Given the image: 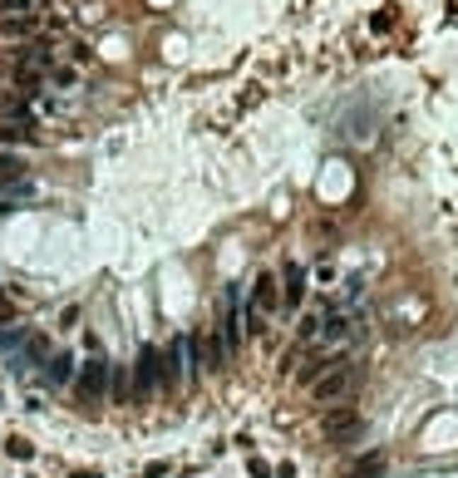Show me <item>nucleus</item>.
I'll return each instance as SVG.
<instances>
[{"mask_svg":"<svg viewBox=\"0 0 458 478\" xmlns=\"http://www.w3.org/2000/svg\"><path fill=\"white\" fill-rule=\"evenodd\" d=\"M109 375H114V365L104 360V355H89L84 365H79V375H74V404L79 409H99L104 404V394H109Z\"/></svg>","mask_w":458,"mask_h":478,"instance_id":"nucleus-1","label":"nucleus"},{"mask_svg":"<svg viewBox=\"0 0 458 478\" xmlns=\"http://www.w3.org/2000/svg\"><path fill=\"white\" fill-rule=\"evenodd\" d=\"M355 389V365H345L340 355L331 360V370H321L316 380H311V399L316 404H336V399H345Z\"/></svg>","mask_w":458,"mask_h":478,"instance_id":"nucleus-2","label":"nucleus"},{"mask_svg":"<svg viewBox=\"0 0 458 478\" xmlns=\"http://www.w3.org/2000/svg\"><path fill=\"white\" fill-rule=\"evenodd\" d=\"M281 306V291L271 277H256L251 282V306H246V330H266V316Z\"/></svg>","mask_w":458,"mask_h":478,"instance_id":"nucleus-3","label":"nucleus"},{"mask_svg":"<svg viewBox=\"0 0 458 478\" xmlns=\"http://www.w3.org/2000/svg\"><path fill=\"white\" fill-rule=\"evenodd\" d=\"M40 380L50 384V389L74 384V355H69V350H50V355L40 360Z\"/></svg>","mask_w":458,"mask_h":478,"instance_id":"nucleus-4","label":"nucleus"},{"mask_svg":"<svg viewBox=\"0 0 458 478\" xmlns=\"http://www.w3.org/2000/svg\"><path fill=\"white\" fill-rule=\"evenodd\" d=\"M0 35H5V40H30V35H40V10L5 15V20H0Z\"/></svg>","mask_w":458,"mask_h":478,"instance_id":"nucleus-5","label":"nucleus"},{"mask_svg":"<svg viewBox=\"0 0 458 478\" xmlns=\"http://www.w3.org/2000/svg\"><path fill=\"white\" fill-rule=\"evenodd\" d=\"M355 429H360L355 409H336V414H326V439H350Z\"/></svg>","mask_w":458,"mask_h":478,"instance_id":"nucleus-6","label":"nucleus"},{"mask_svg":"<svg viewBox=\"0 0 458 478\" xmlns=\"http://www.w3.org/2000/svg\"><path fill=\"white\" fill-rule=\"evenodd\" d=\"M301 296H306V272L286 267V306H301Z\"/></svg>","mask_w":458,"mask_h":478,"instance_id":"nucleus-7","label":"nucleus"},{"mask_svg":"<svg viewBox=\"0 0 458 478\" xmlns=\"http://www.w3.org/2000/svg\"><path fill=\"white\" fill-rule=\"evenodd\" d=\"M35 128L30 123H0V143H30Z\"/></svg>","mask_w":458,"mask_h":478,"instance_id":"nucleus-8","label":"nucleus"},{"mask_svg":"<svg viewBox=\"0 0 458 478\" xmlns=\"http://www.w3.org/2000/svg\"><path fill=\"white\" fill-rule=\"evenodd\" d=\"M20 178H25V163L10 158V153H0V183H20Z\"/></svg>","mask_w":458,"mask_h":478,"instance_id":"nucleus-9","label":"nucleus"},{"mask_svg":"<svg viewBox=\"0 0 458 478\" xmlns=\"http://www.w3.org/2000/svg\"><path fill=\"white\" fill-rule=\"evenodd\" d=\"M5 454H10V459H30L35 444H30V439H5Z\"/></svg>","mask_w":458,"mask_h":478,"instance_id":"nucleus-10","label":"nucleus"},{"mask_svg":"<svg viewBox=\"0 0 458 478\" xmlns=\"http://www.w3.org/2000/svg\"><path fill=\"white\" fill-rule=\"evenodd\" d=\"M10 321H15V301L0 291V326H10Z\"/></svg>","mask_w":458,"mask_h":478,"instance_id":"nucleus-11","label":"nucleus"},{"mask_svg":"<svg viewBox=\"0 0 458 478\" xmlns=\"http://www.w3.org/2000/svg\"><path fill=\"white\" fill-rule=\"evenodd\" d=\"M74 478H99V474H74Z\"/></svg>","mask_w":458,"mask_h":478,"instance_id":"nucleus-12","label":"nucleus"}]
</instances>
